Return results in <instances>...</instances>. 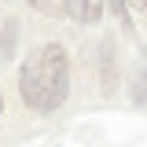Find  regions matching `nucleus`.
I'll list each match as a JSON object with an SVG mask.
<instances>
[{"mask_svg":"<svg viewBox=\"0 0 147 147\" xmlns=\"http://www.w3.org/2000/svg\"><path fill=\"white\" fill-rule=\"evenodd\" d=\"M4 30H7L4 33V55H11V48H15V22H7Z\"/></svg>","mask_w":147,"mask_h":147,"instance_id":"4","label":"nucleus"},{"mask_svg":"<svg viewBox=\"0 0 147 147\" xmlns=\"http://www.w3.org/2000/svg\"><path fill=\"white\" fill-rule=\"evenodd\" d=\"M0 103H4V99H0Z\"/></svg>","mask_w":147,"mask_h":147,"instance_id":"8","label":"nucleus"},{"mask_svg":"<svg viewBox=\"0 0 147 147\" xmlns=\"http://www.w3.org/2000/svg\"><path fill=\"white\" fill-rule=\"evenodd\" d=\"M125 7H129V15H132V11H144L147 0H125Z\"/></svg>","mask_w":147,"mask_h":147,"instance_id":"7","label":"nucleus"},{"mask_svg":"<svg viewBox=\"0 0 147 147\" xmlns=\"http://www.w3.org/2000/svg\"><path fill=\"white\" fill-rule=\"evenodd\" d=\"M30 7L44 11V15H66V0H30Z\"/></svg>","mask_w":147,"mask_h":147,"instance_id":"3","label":"nucleus"},{"mask_svg":"<svg viewBox=\"0 0 147 147\" xmlns=\"http://www.w3.org/2000/svg\"><path fill=\"white\" fill-rule=\"evenodd\" d=\"M114 4V11L121 15V22H132V15H129V7H125V0H110Z\"/></svg>","mask_w":147,"mask_h":147,"instance_id":"5","label":"nucleus"},{"mask_svg":"<svg viewBox=\"0 0 147 147\" xmlns=\"http://www.w3.org/2000/svg\"><path fill=\"white\" fill-rule=\"evenodd\" d=\"M140 85H144V88H136V92H132V96H136L140 103H147V74H144V77H140Z\"/></svg>","mask_w":147,"mask_h":147,"instance_id":"6","label":"nucleus"},{"mask_svg":"<svg viewBox=\"0 0 147 147\" xmlns=\"http://www.w3.org/2000/svg\"><path fill=\"white\" fill-rule=\"evenodd\" d=\"M66 15H74L77 22H99L103 0H66Z\"/></svg>","mask_w":147,"mask_h":147,"instance_id":"2","label":"nucleus"},{"mask_svg":"<svg viewBox=\"0 0 147 147\" xmlns=\"http://www.w3.org/2000/svg\"><path fill=\"white\" fill-rule=\"evenodd\" d=\"M18 88H22V99H26L33 110H40V114L55 110L63 99H66V88H70L66 48H63V44H48V48L33 52L26 63H22Z\"/></svg>","mask_w":147,"mask_h":147,"instance_id":"1","label":"nucleus"}]
</instances>
